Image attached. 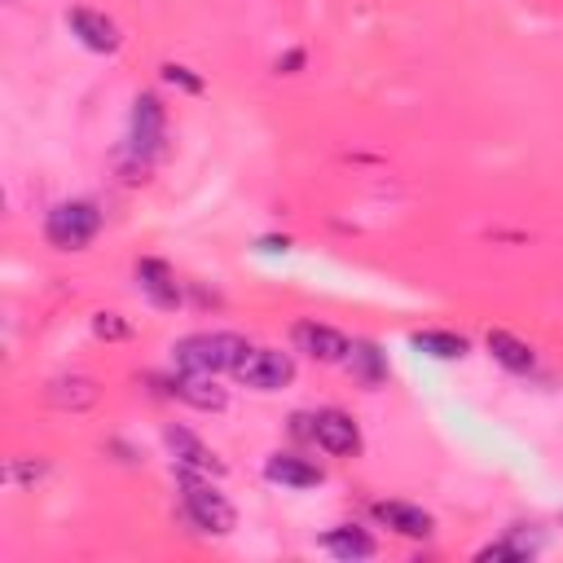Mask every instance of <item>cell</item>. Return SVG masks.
Listing matches in <instances>:
<instances>
[{
  "mask_svg": "<svg viewBox=\"0 0 563 563\" xmlns=\"http://www.w3.org/2000/svg\"><path fill=\"white\" fill-rule=\"evenodd\" d=\"M246 347H251L246 339L216 330V334H185V339L172 347V356H176V365L189 369V374H224V369H233V365L242 361Z\"/></svg>",
  "mask_w": 563,
  "mask_h": 563,
  "instance_id": "1",
  "label": "cell"
},
{
  "mask_svg": "<svg viewBox=\"0 0 563 563\" xmlns=\"http://www.w3.org/2000/svg\"><path fill=\"white\" fill-rule=\"evenodd\" d=\"M180 501H185V515H189L202 532L224 537V532H233V523H238V515H233V506L224 501V493H216L207 479H198V471H180Z\"/></svg>",
  "mask_w": 563,
  "mask_h": 563,
  "instance_id": "2",
  "label": "cell"
},
{
  "mask_svg": "<svg viewBox=\"0 0 563 563\" xmlns=\"http://www.w3.org/2000/svg\"><path fill=\"white\" fill-rule=\"evenodd\" d=\"M97 229H101V211H97L92 202H84V198L57 202V207L48 211V220H44V238H48L57 251H79V246H88V242L97 238Z\"/></svg>",
  "mask_w": 563,
  "mask_h": 563,
  "instance_id": "3",
  "label": "cell"
},
{
  "mask_svg": "<svg viewBox=\"0 0 563 563\" xmlns=\"http://www.w3.org/2000/svg\"><path fill=\"white\" fill-rule=\"evenodd\" d=\"M233 378L255 387V391H282L295 378V361L277 347H246L242 361L233 365Z\"/></svg>",
  "mask_w": 563,
  "mask_h": 563,
  "instance_id": "4",
  "label": "cell"
},
{
  "mask_svg": "<svg viewBox=\"0 0 563 563\" xmlns=\"http://www.w3.org/2000/svg\"><path fill=\"white\" fill-rule=\"evenodd\" d=\"M163 136H167V119H163V106L154 92L136 97L132 106V150L141 158H158L163 154Z\"/></svg>",
  "mask_w": 563,
  "mask_h": 563,
  "instance_id": "5",
  "label": "cell"
},
{
  "mask_svg": "<svg viewBox=\"0 0 563 563\" xmlns=\"http://www.w3.org/2000/svg\"><path fill=\"white\" fill-rule=\"evenodd\" d=\"M308 435H312L325 453H334V457H352V453L361 449V431H356V422H352L343 409H321V413H312Z\"/></svg>",
  "mask_w": 563,
  "mask_h": 563,
  "instance_id": "6",
  "label": "cell"
},
{
  "mask_svg": "<svg viewBox=\"0 0 563 563\" xmlns=\"http://www.w3.org/2000/svg\"><path fill=\"white\" fill-rule=\"evenodd\" d=\"M290 339H295L299 352H308L312 361H325V365L347 361V352H352V343H347L334 325H321V321H295Z\"/></svg>",
  "mask_w": 563,
  "mask_h": 563,
  "instance_id": "7",
  "label": "cell"
},
{
  "mask_svg": "<svg viewBox=\"0 0 563 563\" xmlns=\"http://www.w3.org/2000/svg\"><path fill=\"white\" fill-rule=\"evenodd\" d=\"M66 22H70V31L84 48H92V53H114L119 48V26L97 9H70Z\"/></svg>",
  "mask_w": 563,
  "mask_h": 563,
  "instance_id": "8",
  "label": "cell"
},
{
  "mask_svg": "<svg viewBox=\"0 0 563 563\" xmlns=\"http://www.w3.org/2000/svg\"><path fill=\"white\" fill-rule=\"evenodd\" d=\"M136 286L154 308H176L180 303V282L163 260H136Z\"/></svg>",
  "mask_w": 563,
  "mask_h": 563,
  "instance_id": "9",
  "label": "cell"
},
{
  "mask_svg": "<svg viewBox=\"0 0 563 563\" xmlns=\"http://www.w3.org/2000/svg\"><path fill=\"white\" fill-rule=\"evenodd\" d=\"M167 449L185 471H202V475H224V462L185 427H167Z\"/></svg>",
  "mask_w": 563,
  "mask_h": 563,
  "instance_id": "10",
  "label": "cell"
},
{
  "mask_svg": "<svg viewBox=\"0 0 563 563\" xmlns=\"http://www.w3.org/2000/svg\"><path fill=\"white\" fill-rule=\"evenodd\" d=\"M172 396H180L194 409H224V387H216V374H189L180 369V378H172Z\"/></svg>",
  "mask_w": 563,
  "mask_h": 563,
  "instance_id": "11",
  "label": "cell"
},
{
  "mask_svg": "<svg viewBox=\"0 0 563 563\" xmlns=\"http://www.w3.org/2000/svg\"><path fill=\"white\" fill-rule=\"evenodd\" d=\"M264 475H268L273 484H282V488H312V484H321V471H317L312 462L295 457V453H273V457L264 462Z\"/></svg>",
  "mask_w": 563,
  "mask_h": 563,
  "instance_id": "12",
  "label": "cell"
},
{
  "mask_svg": "<svg viewBox=\"0 0 563 563\" xmlns=\"http://www.w3.org/2000/svg\"><path fill=\"white\" fill-rule=\"evenodd\" d=\"M374 515H378L391 532H400V537H431V515H427L422 506H409V501H378Z\"/></svg>",
  "mask_w": 563,
  "mask_h": 563,
  "instance_id": "13",
  "label": "cell"
},
{
  "mask_svg": "<svg viewBox=\"0 0 563 563\" xmlns=\"http://www.w3.org/2000/svg\"><path fill=\"white\" fill-rule=\"evenodd\" d=\"M484 343H488L493 361H501L506 369H515V374L532 369V347H528L523 339H515V334H506V330H488V334H484Z\"/></svg>",
  "mask_w": 563,
  "mask_h": 563,
  "instance_id": "14",
  "label": "cell"
},
{
  "mask_svg": "<svg viewBox=\"0 0 563 563\" xmlns=\"http://www.w3.org/2000/svg\"><path fill=\"white\" fill-rule=\"evenodd\" d=\"M321 545H325L334 559H369V554H374V541H369L361 528H352V523L330 528V532L321 537Z\"/></svg>",
  "mask_w": 563,
  "mask_h": 563,
  "instance_id": "15",
  "label": "cell"
},
{
  "mask_svg": "<svg viewBox=\"0 0 563 563\" xmlns=\"http://www.w3.org/2000/svg\"><path fill=\"white\" fill-rule=\"evenodd\" d=\"M413 347L427 352V356H440V361L466 356V339L453 334V330H418V334H413Z\"/></svg>",
  "mask_w": 563,
  "mask_h": 563,
  "instance_id": "16",
  "label": "cell"
},
{
  "mask_svg": "<svg viewBox=\"0 0 563 563\" xmlns=\"http://www.w3.org/2000/svg\"><path fill=\"white\" fill-rule=\"evenodd\" d=\"M48 400L53 405H70V409H84V405H92L97 400V387L88 383V378H62V383H53L48 387Z\"/></svg>",
  "mask_w": 563,
  "mask_h": 563,
  "instance_id": "17",
  "label": "cell"
},
{
  "mask_svg": "<svg viewBox=\"0 0 563 563\" xmlns=\"http://www.w3.org/2000/svg\"><path fill=\"white\" fill-rule=\"evenodd\" d=\"M347 365H352L365 383H378V378H383V356H378V347H374V343H352Z\"/></svg>",
  "mask_w": 563,
  "mask_h": 563,
  "instance_id": "18",
  "label": "cell"
},
{
  "mask_svg": "<svg viewBox=\"0 0 563 563\" xmlns=\"http://www.w3.org/2000/svg\"><path fill=\"white\" fill-rule=\"evenodd\" d=\"M163 79H167V84H180V88H189V92L202 88V79H194L185 66H163Z\"/></svg>",
  "mask_w": 563,
  "mask_h": 563,
  "instance_id": "19",
  "label": "cell"
},
{
  "mask_svg": "<svg viewBox=\"0 0 563 563\" xmlns=\"http://www.w3.org/2000/svg\"><path fill=\"white\" fill-rule=\"evenodd\" d=\"M92 325H97V334H106V339H123V334H128V325H123L114 312H101Z\"/></svg>",
  "mask_w": 563,
  "mask_h": 563,
  "instance_id": "20",
  "label": "cell"
}]
</instances>
